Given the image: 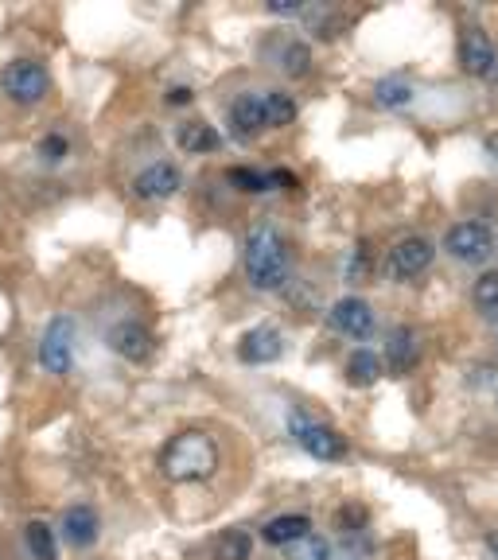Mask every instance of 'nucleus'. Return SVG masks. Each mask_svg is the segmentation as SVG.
Listing matches in <instances>:
<instances>
[{"mask_svg": "<svg viewBox=\"0 0 498 560\" xmlns=\"http://www.w3.org/2000/svg\"><path fill=\"white\" fill-rule=\"evenodd\" d=\"M218 471V444L207 432H176L160 452V475L172 483H203Z\"/></svg>", "mask_w": 498, "mask_h": 560, "instance_id": "nucleus-1", "label": "nucleus"}, {"mask_svg": "<svg viewBox=\"0 0 498 560\" xmlns=\"http://www.w3.org/2000/svg\"><path fill=\"white\" fill-rule=\"evenodd\" d=\"M246 277L257 292H273L288 277V245L281 230L253 226L246 238Z\"/></svg>", "mask_w": 498, "mask_h": 560, "instance_id": "nucleus-2", "label": "nucleus"}, {"mask_svg": "<svg viewBox=\"0 0 498 560\" xmlns=\"http://www.w3.org/2000/svg\"><path fill=\"white\" fill-rule=\"evenodd\" d=\"M296 121V102L281 90H253L230 105V125L238 137H253L261 129H281Z\"/></svg>", "mask_w": 498, "mask_h": 560, "instance_id": "nucleus-3", "label": "nucleus"}, {"mask_svg": "<svg viewBox=\"0 0 498 560\" xmlns=\"http://www.w3.org/2000/svg\"><path fill=\"white\" fill-rule=\"evenodd\" d=\"M288 432L296 436V444H300L304 452L316 455V459H343V455H347V440H343L331 424H323L320 417H312V413H304V409H292V413H288Z\"/></svg>", "mask_w": 498, "mask_h": 560, "instance_id": "nucleus-4", "label": "nucleus"}, {"mask_svg": "<svg viewBox=\"0 0 498 560\" xmlns=\"http://www.w3.org/2000/svg\"><path fill=\"white\" fill-rule=\"evenodd\" d=\"M4 94H8V102L16 105H39L47 94H51V74L43 63L36 59H12L8 67H4Z\"/></svg>", "mask_w": 498, "mask_h": 560, "instance_id": "nucleus-5", "label": "nucleus"}, {"mask_svg": "<svg viewBox=\"0 0 498 560\" xmlns=\"http://www.w3.org/2000/svg\"><path fill=\"white\" fill-rule=\"evenodd\" d=\"M39 362L47 374H71L74 366V319L71 315H55L43 331L39 343Z\"/></svg>", "mask_w": 498, "mask_h": 560, "instance_id": "nucleus-6", "label": "nucleus"}, {"mask_svg": "<svg viewBox=\"0 0 498 560\" xmlns=\"http://www.w3.org/2000/svg\"><path fill=\"white\" fill-rule=\"evenodd\" d=\"M444 249H448L456 261L479 265V261H487V257L495 253V238H491V230H487L483 222H460V226L448 230Z\"/></svg>", "mask_w": 498, "mask_h": 560, "instance_id": "nucleus-7", "label": "nucleus"}, {"mask_svg": "<svg viewBox=\"0 0 498 560\" xmlns=\"http://www.w3.org/2000/svg\"><path fill=\"white\" fill-rule=\"evenodd\" d=\"M460 67H463V74H475V78H491V74H495L498 59H495V47H491L487 32L467 28V32L460 35Z\"/></svg>", "mask_w": 498, "mask_h": 560, "instance_id": "nucleus-8", "label": "nucleus"}, {"mask_svg": "<svg viewBox=\"0 0 498 560\" xmlns=\"http://www.w3.org/2000/svg\"><path fill=\"white\" fill-rule=\"evenodd\" d=\"M106 343H109V350L121 354L125 362H144V358L152 354V335H148V327H144V323H133V319L113 323Z\"/></svg>", "mask_w": 498, "mask_h": 560, "instance_id": "nucleus-9", "label": "nucleus"}, {"mask_svg": "<svg viewBox=\"0 0 498 560\" xmlns=\"http://www.w3.org/2000/svg\"><path fill=\"white\" fill-rule=\"evenodd\" d=\"M428 265H432V245L425 238H405L390 249V273L397 280L421 277Z\"/></svg>", "mask_w": 498, "mask_h": 560, "instance_id": "nucleus-10", "label": "nucleus"}, {"mask_svg": "<svg viewBox=\"0 0 498 560\" xmlns=\"http://www.w3.org/2000/svg\"><path fill=\"white\" fill-rule=\"evenodd\" d=\"M179 187H183V175H179L176 164H152L133 179V195L148 199V203L152 199H172Z\"/></svg>", "mask_w": 498, "mask_h": 560, "instance_id": "nucleus-11", "label": "nucleus"}, {"mask_svg": "<svg viewBox=\"0 0 498 560\" xmlns=\"http://www.w3.org/2000/svg\"><path fill=\"white\" fill-rule=\"evenodd\" d=\"M331 327H335L339 335L366 339V335L374 331V312H370V304H366V300L347 296V300H339V304L331 308Z\"/></svg>", "mask_w": 498, "mask_h": 560, "instance_id": "nucleus-12", "label": "nucleus"}, {"mask_svg": "<svg viewBox=\"0 0 498 560\" xmlns=\"http://www.w3.org/2000/svg\"><path fill=\"white\" fill-rule=\"evenodd\" d=\"M63 541L74 549H90L98 541V514L86 502H74L63 510Z\"/></svg>", "mask_w": 498, "mask_h": 560, "instance_id": "nucleus-13", "label": "nucleus"}, {"mask_svg": "<svg viewBox=\"0 0 498 560\" xmlns=\"http://www.w3.org/2000/svg\"><path fill=\"white\" fill-rule=\"evenodd\" d=\"M281 335L273 331V327H257V331H249L242 335V343H238V358L249 362V366H265V362H277L281 358Z\"/></svg>", "mask_w": 498, "mask_h": 560, "instance_id": "nucleus-14", "label": "nucleus"}, {"mask_svg": "<svg viewBox=\"0 0 498 560\" xmlns=\"http://www.w3.org/2000/svg\"><path fill=\"white\" fill-rule=\"evenodd\" d=\"M308 529H312V522H308L304 514H281V518L265 522L261 537H265L269 545H292V541H304Z\"/></svg>", "mask_w": 498, "mask_h": 560, "instance_id": "nucleus-15", "label": "nucleus"}, {"mask_svg": "<svg viewBox=\"0 0 498 560\" xmlns=\"http://www.w3.org/2000/svg\"><path fill=\"white\" fill-rule=\"evenodd\" d=\"M176 144L187 156H195V152H214V148L222 144V137H218L214 129H207L203 121H191V125H179Z\"/></svg>", "mask_w": 498, "mask_h": 560, "instance_id": "nucleus-16", "label": "nucleus"}, {"mask_svg": "<svg viewBox=\"0 0 498 560\" xmlns=\"http://www.w3.org/2000/svg\"><path fill=\"white\" fill-rule=\"evenodd\" d=\"M390 370L393 374H405L413 362H417V335L409 331V327H397L390 335Z\"/></svg>", "mask_w": 498, "mask_h": 560, "instance_id": "nucleus-17", "label": "nucleus"}, {"mask_svg": "<svg viewBox=\"0 0 498 560\" xmlns=\"http://www.w3.org/2000/svg\"><path fill=\"white\" fill-rule=\"evenodd\" d=\"M374 102L382 105V109H405V105L413 102V86L401 74H390V78L374 82Z\"/></svg>", "mask_w": 498, "mask_h": 560, "instance_id": "nucleus-18", "label": "nucleus"}, {"mask_svg": "<svg viewBox=\"0 0 498 560\" xmlns=\"http://www.w3.org/2000/svg\"><path fill=\"white\" fill-rule=\"evenodd\" d=\"M347 378H351V385H374L382 378V358L374 350H355L347 358Z\"/></svg>", "mask_w": 498, "mask_h": 560, "instance_id": "nucleus-19", "label": "nucleus"}, {"mask_svg": "<svg viewBox=\"0 0 498 560\" xmlns=\"http://www.w3.org/2000/svg\"><path fill=\"white\" fill-rule=\"evenodd\" d=\"M249 553H253V537L246 529H226L214 541V560H249Z\"/></svg>", "mask_w": 498, "mask_h": 560, "instance_id": "nucleus-20", "label": "nucleus"}, {"mask_svg": "<svg viewBox=\"0 0 498 560\" xmlns=\"http://www.w3.org/2000/svg\"><path fill=\"white\" fill-rule=\"evenodd\" d=\"M24 541H28V553L32 560H55V529L47 522H28L24 525Z\"/></svg>", "mask_w": 498, "mask_h": 560, "instance_id": "nucleus-21", "label": "nucleus"}, {"mask_svg": "<svg viewBox=\"0 0 498 560\" xmlns=\"http://www.w3.org/2000/svg\"><path fill=\"white\" fill-rule=\"evenodd\" d=\"M277 59H281L277 67L285 70V74H292V78H304V74L312 70V51H308L304 43H292V39H288V43H281Z\"/></svg>", "mask_w": 498, "mask_h": 560, "instance_id": "nucleus-22", "label": "nucleus"}, {"mask_svg": "<svg viewBox=\"0 0 498 560\" xmlns=\"http://www.w3.org/2000/svg\"><path fill=\"white\" fill-rule=\"evenodd\" d=\"M226 183H234L238 191L249 195H261V191H273V172H253V168H230Z\"/></svg>", "mask_w": 498, "mask_h": 560, "instance_id": "nucleus-23", "label": "nucleus"}, {"mask_svg": "<svg viewBox=\"0 0 498 560\" xmlns=\"http://www.w3.org/2000/svg\"><path fill=\"white\" fill-rule=\"evenodd\" d=\"M475 304L491 315L498 312V273H483L475 280Z\"/></svg>", "mask_w": 498, "mask_h": 560, "instance_id": "nucleus-24", "label": "nucleus"}, {"mask_svg": "<svg viewBox=\"0 0 498 560\" xmlns=\"http://www.w3.org/2000/svg\"><path fill=\"white\" fill-rule=\"evenodd\" d=\"M67 152H71V144H67L63 133H47V137L39 140V156H43L47 164H59Z\"/></svg>", "mask_w": 498, "mask_h": 560, "instance_id": "nucleus-25", "label": "nucleus"}, {"mask_svg": "<svg viewBox=\"0 0 498 560\" xmlns=\"http://www.w3.org/2000/svg\"><path fill=\"white\" fill-rule=\"evenodd\" d=\"M335 525H339L343 533H358V529H366V510L347 506V510H339V514H335Z\"/></svg>", "mask_w": 498, "mask_h": 560, "instance_id": "nucleus-26", "label": "nucleus"}, {"mask_svg": "<svg viewBox=\"0 0 498 560\" xmlns=\"http://www.w3.org/2000/svg\"><path fill=\"white\" fill-rule=\"evenodd\" d=\"M347 273H351V280L366 277V245H358L355 249V257H351V269H347Z\"/></svg>", "mask_w": 498, "mask_h": 560, "instance_id": "nucleus-27", "label": "nucleus"}, {"mask_svg": "<svg viewBox=\"0 0 498 560\" xmlns=\"http://www.w3.org/2000/svg\"><path fill=\"white\" fill-rule=\"evenodd\" d=\"M168 102H172V105L191 102V90H187V86H176V90H172V94H168Z\"/></svg>", "mask_w": 498, "mask_h": 560, "instance_id": "nucleus-28", "label": "nucleus"}, {"mask_svg": "<svg viewBox=\"0 0 498 560\" xmlns=\"http://www.w3.org/2000/svg\"><path fill=\"white\" fill-rule=\"evenodd\" d=\"M483 148H487V156H491V160L498 164V137H487V144H483Z\"/></svg>", "mask_w": 498, "mask_h": 560, "instance_id": "nucleus-29", "label": "nucleus"}, {"mask_svg": "<svg viewBox=\"0 0 498 560\" xmlns=\"http://www.w3.org/2000/svg\"><path fill=\"white\" fill-rule=\"evenodd\" d=\"M495 74H498V70H495Z\"/></svg>", "mask_w": 498, "mask_h": 560, "instance_id": "nucleus-30", "label": "nucleus"}]
</instances>
